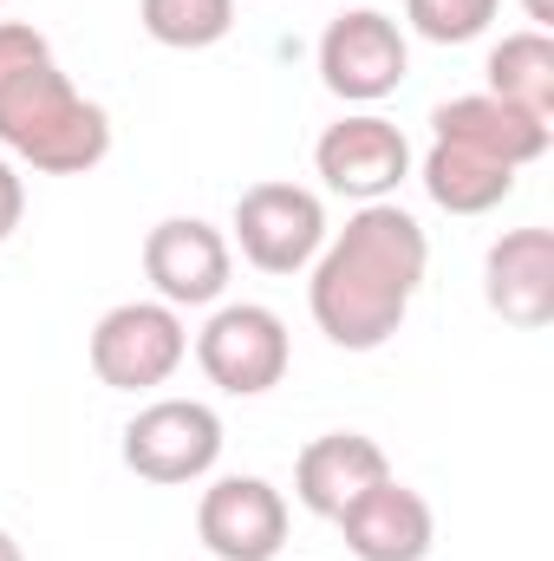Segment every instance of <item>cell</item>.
<instances>
[{"label":"cell","mask_w":554,"mask_h":561,"mask_svg":"<svg viewBox=\"0 0 554 561\" xmlns=\"http://www.w3.org/2000/svg\"><path fill=\"white\" fill-rule=\"evenodd\" d=\"M0 561H26V549H20V542H13L7 529H0Z\"/></svg>","instance_id":"obj_21"},{"label":"cell","mask_w":554,"mask_h":561,"mask_svg":"<svg viewBox=\"0 0 554 561\" xmlns=\"http://www.w3.org/2000/svg\"><path fill=\"white\" fill-rule=\"evenodd\" d=\"M333 523H339L353 561H424L430 542H437L430 503L417 496L412 483H399V477H385V483H372L366 496H353Z\"/></svg>","instance_id":"obj_11"},{"label":"cell","mask_w":554,"mask_h":561,"mask_svg":"<svg viewBox=\"0 0 554 561\" xmlns=\"http://www.w3.org/2000/svg\"><path fill=\"white\" fill-rule=\"evenodd\" d=\"M196 536L216 561H275L287 549V496L268 477H216L196 503Z\"/></svg>","instance_id":"obj_10"},{"label":"cell","mask_w":554,"mask_h":561,"mask_svg":"<svg viewBox=\"0 0 554 561\" xmlns=\"http://www.w3.org/2000/svg\"><path fill=\"white\" fill-rule=\"evenodd\" d=\"M424 268H430V242L412 209L359 203L346 229L326 236V249L313 255V280H307L313 327L339 353H379L405 327Z\"/></svg>","instance_id":"obj_1"},{"label":"cell","mask_w":554,"mask_h":561,"mask_svg":"<svg viewBox=\"0 0 554 561\" xmlns=\"http://www.w3.org/2000/svg\"><path fill=\"white\" fill-rule=\"evenodd\" d=\"M430 138L470 144V150H483V157L522 170V163H542V157H549L554 125L516 112V105H503V99H489V92H463V99H443V105L430 112Z\"/></svg>","instance_id":"obj_14"},{"label":"cell","mask_w":554,"mask_h":561,"mask_svg":"<svg viewBox=\"0 0 554 561\" xmlns=\"http://www.w3.org/2000/svg\"><path fill=\"white\" fill-rule=\"evenodd\" d=\"M417 176H424L430 203L450 209V216H489V209L509 203V190H516V170H509V163H496V157H483V150H470V144H443V138H430Z\"/></svg>","instance_id":"obj_15"},{"label":"cell","mask_w":554,"mask_h":561,"mask_svg":"<svg viewBox=\"0 0 554 561\" xmlns=\"http://www.w3.org/2000/svg\"><path fill=\"white\" fill-rule=\"evenodd\" d=\"M483 300L522 333H542L554 320V236L549 229H509L489 242L483 262Z\"/></svg>","instance_id":"obj_12"},{"label":"cell","mask_w":554,"mask_h":561,"mask_svg":"<svg viewBox=\"0 0 554 561\" xmlns=\"http://www.w3.org/2000/svg\"><path fill=\"white\" fill-rule=\"evenodd\" d=\"M235 242L249 268L262 275H307L313 255L326 249V203L320 190H300V183H249L235 196Z\"/></svg>","instance_id":"obj_5"},{"label":"cell","mask_w":554,"mask_h":561,"mask_svg":"<svg viewBox=\"0 0 554 561\" xmlns=\"http://www.w3.org/2000/svg\"><path fill=\"white\" fill-rule=\"evenodd\" d=\"M392 477V457H385V444L379 437H366V431H326V437H313L300 457H293V496H300V510H313V516H339L353 496H366L372 483H385Z\"/></svg>","instance_id":"obj_13"},{"label":"cell","mask_w":554,"mask_h":561,"mask_svg":"<svg viewBox=\"0 0 554 561\" xmlns=\"http://www.w3.org/2000/svg\"><path fill=\"white\" fill-rule=\"evenodd\" d=\"M483 72H489V99H503V105H516V112L554 125V39L549 33H535V26L503 33L489 46V66Z\"/></svg>","instance_id":"obj_16"},{"label":"cell","mask_w":554,"mask_h":561,"mask_svg":"<svg viewBox=\"0 0 554 561\" xmlns=\"http://www.w3.org/2000/svg\"><path fill=\"white\" fill-rule=\"evenodd\" d=\"M229 268H235V249L216 222L203 216H163L150 236H143V280L157 287L163 307H216L229 294Z\"/></svg>","instance_id":"obj_9"},{"label":"cell","mask_w":554,"mask_h":561,"mask_svg":"<svg viewBox=\"0 0 554 561\" xmlns=\"http://www.w3.org/2000/svg\"><path fill=\"white\" fill-rule=\"evenodd\" d=\"M222 463V419L203 399H150L125 424V470L143 483H203Z\"/></svg>","instance_id":"obj_7"},{"label":"cell","mask_w":554,"mask_h":561,"mask_svg":"<svg viewBox=\"0 0 554 561\" xmlns=\"http://www.w3.org/2000/svg\"><path fill=\"white\" fill-rule=\"evenodd\" d=\"M503 0H405V20H412L417 39L430 46H470L496 26Z\"/></svg>","instance_id":"obj_18"},{"label":"cell","mask_w":554,"mask_h":561,"mask_svg":"<svg viewBox=\"0 0 554 561\" xmlns=\"http://www.w3.org/2000/svg\"><path fill=\"white\" fill-rule=\"evenodd\" d=\"M189 359V327L163 300H118L92 327V373L112 392H157Z\"/></svg>","instance_id":"obj_3"},{"label":"cell","mask_w":554,"mask_h":561,"mask_svg":"<svg viewBox=\"0 0 554 561\" xmlns=\"http://www.w3.org/2000/svg\"><path fill=\"white\" fill-rule=\"evenodd\" d=\"M20 216H26V176L13 170V157H0V242L20 229Z\"/></svg>","instance_id":"obj_19"},{"label":"cell","mask_w":554,"mask_h":561,"mask_svg":"<svg viewBox=\"0 0 554 561\" xmlns=\"http://www.w3.org/2000/svg\"><path fill=\"white\" fill-rule=\"evenodd\" d=\"M196 366L216 392L229 399H262L275 392L293 366V340H287V320L262 300H229L209 313V327L196 333Z\"/></svg>","instance_id":"obj_4"},{"label":"cell","mask_w":554,"mask_h":561,"mask_svg":"<svg viewBox=\"0 0 554 561\" xmlns=\"http://www.w3.org/2000/svg\"><path fill=\"white\" fill-rule=\"evenodd\" d=\"M313 170L333 196H353V203H392V190L417 170L412 138L379 118V112H346L339 125H326L313 144Z\"/></svg>","instance_id":"obj_8"},{"label":"cell","mask_w":554,"mask_h":561,"mask_svg":"<svg viewBox=\"0 0 554 561\" xmlns=\"http://www.w3.org/2000/svg\"><path fill=\"white\" fill-rule=\"evenodd\" d=\"M0 150L39 176H85L112 157V112L66 79L26 20H0Z\"/></svg>","instance_id":"obj_2"},{"label":"cell","mask_w":554,"mask_h":561,"mask_svg":"<svg viewBox=\"0 0 554 561\" xmlns=\"http://www.w3.org/2000/svg\"><path fill=\"white\" fill-rule=\"evenodd\" d=\"M522 13L535 20V33H549L554 26V0H522Z\"/></svg>","instance_id":"obj_20"},{"label":"cell","mask_w":554,"mask_h":561,"mask_svg":"<svg viewBox=\"0 0 554 561\" xmlns=\"http://www.w3.org/2000/svg\"><path fill=\"white\" fill-rule=\"evenodd\" d=\"M138 26L170 53H203L235 33V0H138Z\"/></svg>","instance_id":"obj_17"},{"label":"cell","mask_w":554,"mask_h":561,"mask_svg":"<svg viewBox=\"0 0 554 561\" xmlns=\"http://www.w3.org/2000/svg\"><path fill=\"white\" fill-rule=\"evenodd\" d=\"M320 85L346 105H379L405 85L412 72V39L392 13L379 7H346L339 20H326L320 33Z\"/></svg>","instance_id":"obj_6"}]
</instances>
